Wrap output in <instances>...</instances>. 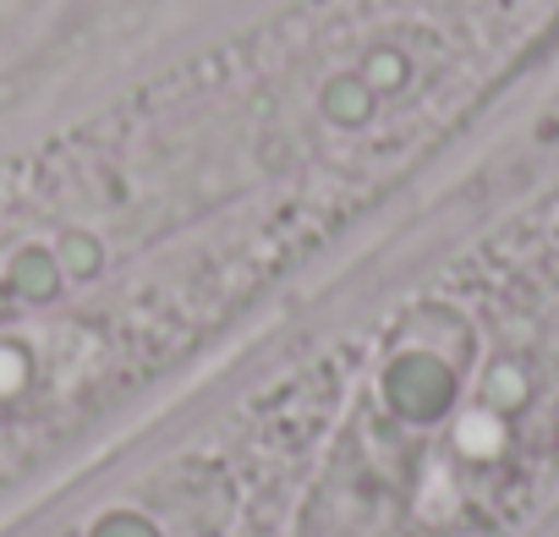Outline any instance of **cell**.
Instances as JSON below:
<instances>
[{
    "label": "cell",
    "instance_id": "cell-2",
    "mask_svg": "<svg viewBox=\"0 0 559 537\" xmlns=\"http://www.w3.org/2000/svg\"><path fill=\"white\" fill-rule=\"evenodd\" d=\"M88 537H159V532H154L143 515H132V510H116V515H99Z\"/></svg>",
    "mask_w": 559,
    "mask_h": 537
},
{
    "label": "cell",
    "instance_id": "cell-1",
    "mask_svg": "<svg viewBox=\"0 0 559 537\" xmlns=\"http://www.w3.org/2000/svg\"><path fill=\"white\" fill-rule=\"evenodd\" d=\"M461 395V368L444 351H401L384 373V401L406 422H433L455 406Z\"/></svg>",
    "mask_w": 559,
    "mask_h": 537
}]
</instances>
